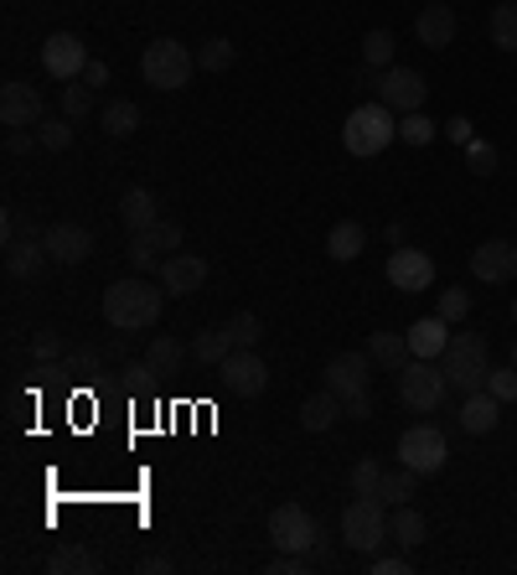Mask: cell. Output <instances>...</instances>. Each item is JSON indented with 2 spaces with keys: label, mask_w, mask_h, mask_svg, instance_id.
I'll return each mask as SVG.
<instances>
[{
  "label": "cell",
  "mask_w": 517,
  "mask_h": 575,
  "mask_svg": "<svg viewBox=\"0 0 517 575\" xmlns=\"http://www.w3.org/2000/svg\"><path fill=\"white\" fill-rule=\"evenodd\" d=\"M161 311H166V290H156L141 275L104 286V321H110L114 332H151L161 321Z\"/></svg>",
  "instance_id": "6da1fadb"
},
{
  "label": "cell",
  "mask_w": 517,
  "mask_h": 575,
  "mask_svg": "<svg viewBox=\"0 0 517 575\" xmlns=\"http://www.w3.org/2000/svg\"><path fill=\"white\" fill-rule=\"evenodd\" d=\"M393 141H399V114H393L383 99H373V104H358V110L347 114L342 145L352 151V156H378V151H389Z\"/></svg>",
  "instance_id": "7a4b0ae2"
},
{
  "label": "cell",
  "mask_w": 517,
  "mask_h": 575,
  "mask_svg": "<svg viewBox=\"0 0 517 575\" xmlns=\"http://www.w3.org/2000/svg\"><path fill=\"white\" fill-rule=\"evenodd\" d=\"M342 540L358 550V555L373 559L383 544H389V503L383 497H352L342 509Z\"/></svg>",
  "instance_id": "3957f363"
},
{
  "label": "cell",
  "mask_w": 517,
  "mask_h": 575,
  "mask_svg": "<svg viewBox=\"0 0 517 575\" xmlns=\"http://www.w3.org/2000/svg\"><path fill=\"white\" fill-rule=\"evenodd\" d=\"M486 373H492V363H486V337L451 332V342H445V379H451V389L476 394V389H486Z\"/></svg>",
  "instance_id": "277c9868"
},
{
  "label": "cell",
  "mask_w": 517,
  "mask_h": 575,
  "mask_svg": "<svg viewBox=\"0 0 517 575\" xmlns=\"http://www.w3.org/2000/svg\"><path fill=\"white\" fill-rule=\"evenodd\" d=\"M192 68H197V52L172 42V37H156L141 58V79L151 83V89H161V94H172V89H182V83L192 79Z\"/></svg>",
  "instance_id": "5b68a950"
},
{
  "label": "cell",
  "mask_w": 517,
  "mask_h": 575,
  "mask_svg": "<svg viewBox=\"0 0 517 575\" xmlns=\"http://www.w3.org/2000/svg\"><path fill=\"white\" fill-rule=\"evenodd\" d=\"M445 389H451V379H445V368H435L430 358H409V363L399 368V400H404L414 415H435L440 404H445Z\"/></svg>",
  "instance_id": "8992f818"
},
{
  "label": "cell",
  "mask_w": 517,
  "mask_h": 575,
  "mask_svg": "<svg viewBox=\"0 0 517 575\" xmlns=\"http://www.w3.org/2000/svg\"><path fill=\"white\" fill-rule=\"evenodd\" d=\"M399 462L414 466L420 478L445 472V462H451V441H445V431H435L430 420H424V425H409V431L399 435Z\"/></svg>",
  "instance_id": "52a82bcc"
},
{
  "label": "cell",
  "mask_w": 517,
  "mask_h": 575,
  "mask_svg": "<svg viewBox=\"0 0 517 575\" xmlns=\"http://www.w3.org/2000/svg\"><path fill=\"white\" fill-rule=\"evenodd\" d=\"M269 540H275V550L311 555L316 544H321V528H316L311 509H300V503H280V509L269 513Z\"/></svg>",
  "instance_id": "ba28073f"
},
{
  "label": "cell",
  "mask_w": 517,
  "mask_h": 575,
  "mask_svg": "<svg viewBox=\"0 0 517 575\" xmlns=\"http://www.w3.org/2000/svg\"><path fill=\"white\" fill-rule=\"evenodd\" d=\"M383 104H389L393 114H414V110H424V99H430V83H424V73L420 68H383L378 73V89H373Z\"/></svg>",
  "instance_id": "9c48e42d"
},
{
  "label": "cell",
  "mask_w": 517,
  "mask_h": 575,
  "mask_svg": "<svg viewBox=\"0 0 517 575\" xmlns=\"http://www.w3.org/2000/svg\"><path fill=\"white\" fill-rule=\"evenodd\" d=\"M218 373H223V389L238 394V400H259V394H265V383H269V368H265V358H259L254 348H234L218 363Z\"/></svg>",
  "instance_id": "30bf717a"
},
{
  "label": "cell",
  "mask_w": 517,
  "mask_h": 575,
  "mask_svg": "<svg viewBox=\"0 0 517 575\" xmlns=\"http://www.w3.org/2000/svg\"><path fill=\"white\" fill-rule=\"evenodd\" d=\"M48 120V104H42V94H37V83L27 79H6V89H0V125L6 130H27V125H42Z\"/></svg>",
  "instance_id": "8fae6325"
},
{
  "label": "cell",
  "mask_w": 517,
  "mask_h": 575,
  "mask_svg": "<svg viewBox=\"0 0 517 575\" xmlns=\"http://www.w3.org/2000/svg\"><path fill=\"white\" fill-rule=\"evenodd\" d=\"M383 275H389L393 290H404V296H420V290L435 286V259L424 255V249H409V244H399L389 255V265H383Z\"/></svg>",
  "instance_id": "7c38bea8"
},
{
  "label": "cell",
  "mask_w": 517,
  "mask_h": 575,
  "mask_svg": "<svg viewBox=\"0 0 517 575\" xmlns=\"http://www.w3.org/2000/svg\"><path fill=\"white\" fill-rule=\"evenodd\" d=\"M42 68H48L58 83H73L83 79V68H89V48H83L79 32H52L42 42Z\"/></svg>",
  "instance_id": "4fadbf2b"
},
{
  "label": "cell",
  "mask_w": 517,
  "mask_h": 575,
  "mask_svg": "<svg viewBox=\"0 0 517 575\" xmlns=\"http://www.w3.org/2000/svg\"><path fill=\"white\" fill-rule=\"evenodd\" d=\"M172 249H182V224H172V218H156L151 228H141V234H130V265L135 270H151L156 265V255L166 259Z\"/></svg>",
  "instance_id": "5bb4252c"
},
{
  "label": "cell",
  "mask_w": 517,
  "mask_h": 575,
  "mask_svg": "<svg viewBox=\"0 0 517 575\" xmlns=\"http://www.w3.org/2000/svg\"><path fill=\"white\" fill-rule=\"evenodd\" d=\"M471 275L486 286H507L517 275V244L513 239H482L471 249Z\"/></svg>",
  "instance_id": "9a60e30c"
},
{
  "label": "cell",
  "mask_w": 517,
  "mask_h": 575,
  "mask_svg": "<svg viewBox=\"0 0 517 575\" xmlns=\"http://www.w3.org/2000/svg\"><path fill=\"white\" fill-rule=\"evenodd\" d=\"M368 352H337L327 368H321V389H331V394H342V400H352V394H368Z\"/></svg>",
  "instance_id": "2e32d148"
},
{
  "label": "cell",
  "mask_w": 517,
  "mask_h": 575,
  "mask_svg": "<svg viewBox=\"0 0 517 575\" xmlns=\"http://www.w3.org/2000/svg\"><path fill=\"white\" fill-rule=\"evenodd\" d=\"M42 244H48L52 265H83V259L94 255V234L83 224H52L42 228Z\"/></svg>",
  "instance_id": "e0dca14e"
},
{
  "label": "cell",
  "mask_w": 517,
  "mask_h": 575,
  "mask_svg": "<svg viewBox=\"0 0 517 575\" xmlns=\"http://www.w3.org/2000/svg\"><path fill=\"white\" fill-rule=\"evenodd\" d=\"M203 286H207L203 255H166L161 259V290H166V296H197Z\"/></svg>",
  "instance_id": "ac0fdd59"
},
{
  "label": "cell",
  "mask_w": 517,
  "mask_h": 575,
  "mask_svg": "<svg viewBox=\"0 0 517 575\" xmlns=\"http://www.w3.org/2000/svg\"><path fill=\"white\" fill-rule=\"evenodd\" d=\"M414 37H420L430 52H445L455 42V11L445 0H424L420 21H414Z\"/></svg>",
  "instance_id": "d6986e66"
},
{
  "label": "cell",
  "mask_w": 517,
  "mask_h": 575,
  "mask_svg": "<svg viewBox=\"0 0 517 575\" xmlns=\"http://www.w3.org/2000/svg\"><path fill=\"white\" fill-rule=\"evenodd\" d=\"M42 265H52L42 234H21V239L6 244V275L11 280H32V275H42Z\"/></svg>",
  "instance_id": "ffe728a7"
},
{
  "label": "cell",
  "mask_w": 517,
  "mask_h": 575,
  "mask_svg": "<svg viewBox=\"0 0 517 575\" xmlns=\"http://www.w3.org/2000/svg\"><path fill=\"white\" fill-rule=\"evenodd\" d=\"M502 425V400L492 394V389H476V394H466V404H461V431L471 435H492Z\"/></svg>",
  "instance_id": "44dd1931"
},
{
  "label": "cell",
  "mask_w": 517,
  "mask_h": 575,
  "mask_svg": "<svg viewBox=\"0 0 517 575\" xmlns=\"http://www.w3.org/2000/svg\"><path fill=\"white\" fill-rule=\"evenodd\" d=\"M445 342H451V321L440 317H420L414 327H409V352L414 358H445Z\"/></svg>",
  "instance_id": "7402d4cb"
},
{
  "label": "cell",
  "mask_w": 517,
  "mask_h": 575,
  "mask_svg": "<svg viewBox=\"0 0 517 575\" xmlns=\"http://www.w3.org/2000/svg\"><path fill=\"white\" fill-rule=\"evenodd\" d=\"M145 358H151V368H156L161 379H176V373L187 368L192 348L182 342V337H172V332H156V337H151V348H145Z\"/></svg>",
  "instance_id": "603a6c76"
},
{
  "label": "cell",
  "mask_w": 517,
  "mask_h": 575,
  "mask_svg": "<svg viewBox=\"0 0 517 575\" xmlns=\"http://www.w3.org/2000/svg\"><path fill=\"white\" fill-rule=\"evenodd\" d=\"M161 218V203H156V192H145V187H130L125 197H120V224L130 228V234H141V228H151Z\"/></svg>",
  "instance_id": "cb8c5ba5"
},
{
  "label": "cell",
  "mask_w": 517,
  "mask_h": 575,
  "mask_svg": "<svg viewBox=\"0 0 517 575\" xmlns=\"http://www.w3.org/2000/svg\"><path fill=\"white\" fill-rule=\"evenodd\" d=\"M368 358H373L383 373H399V368L414 358V352H409V332H373L368 337Z\"/></svg>",
  "instance_id": "d4e9b609"
},
{
  "label": "cell",
  "mask_w": 517,
  "mask_h": 575,
  "mask_svg": "<svg viewBox=\"0 0 517 575\" xmlns=\"http://www.w3.org/2000/svg\"><path fill=\"white\" fill-rule=\"evenodd\" d=\"M362 249H368V228L358 224V218H342V224L327 234V255L337 259V265H347V259H358Z\"/></svg>",
  "instance_id": "484cf974"
},
{
  "label": "cell",
  "mask_w": 517,
  "mask_h": 575,
  "mask_svg": "<svg viewBox=\"0 0 517 575\" xmlns=\"http://www.w3.org/2000/svg\"><path fill=\"white\" fill-rule=\"evenodd\" d=\"M337 420H342V394H331V389H321V394H311L300 404V425L306 431H331Z\"/></svg>",
  "instance_id": "4316f807"
},
{
  "label": "cell",
  "mask_w": 517,
  "mask_h": 575,
  "mask_svg": "<svg viewBox=\"0 0 517 575\" xmlns=\"http://www.w3.org/2000/svg\"><path fill=\"white\" fill-rule=\"evenodd\" d=\"M424 534H430V524H424L420 509H409V503H399L389 518V540L399 544V550H414V544H424Z\"/></svg>",
  "instance_id": "83f0119b"
},
{
  "label": "cell",
  "mask_w": 517,
  "mask_h": 575,
  "mask_svg": "<svg viewBox=\"0 0 517 575\" xmlns=\"http://www.w3.org/2000/svg\"><path fill=\"white\" fill-rule=\"evenodd\" d=\"M99 125L110 130L114 141H125V135L141 130V104H135V99H110V104L99 110Z\"/></svg>",
  "instance_id": "f1b7e54d"
},
{
  "label": "cell",
  "mask_w": 517,
  "mask_h": 575,
  "mask_svg": "<svg viewBox=\"0 0 517 575\" xmlns=\"http://www.w3.org/2000/svg\"><path fill=\"white\" fill-rule=\"evenodd\" d=\"M48 571L52 575H94L99 555L94 550H83V544H63V550H52L48 555Z\"/></svg>",
  "instance_id": "f546056e"
},
{
  "label": "cell",
  "mask_w": 517,
  "mask_h": 575,
  "mask_svg": "<svg viewBox=\"0 0 517 575\" xmlns=\"http://www.w3.org/2000/svg\"><path fill=\"white\" fill-rule=\"evenodd\" d=\"M228 352H234V337H228V327H203V332H197V342H192V358H197V363H207V368H218Z\"/></svg>",
  "instance_id": "4dcf8cb0"
},
{
  "label": "cell",
  "mask_w": 517,
  "mask_h": 575,
  "mask_svg": "<svg viewBox=\"0 0 517 575\" xmlns=\"http://www.w3.org/2000/svg\"><path fill=\"white\" fill-rule=\"evenodd\" d=\"M63 363H68V373H73V379L94 383L99 373H104V363H110V348H99V342H83V348H73V352H68Z\"/></svg>",
  "instance_id": "1f68e13d"
},
{
  "label": "cell",
  "mask_w": 517,
  "mask_h": 575,
  "mask_svg": "<svg viewBox=\"0 0 517 575\" xmlns=\"http://www.w3.org/2000/svg\"><path fill=\"white\" fill-rule=\"evenodd\" d=\"M486 32H492V42H497L502 52H517V6H513V0L492 6V17H486Z\"/></svg>",
  "instance_id": "d6a6232c"
},
{
  "label": "cell",
  "mask_w": 517,
  "mask_h": 575,
  "mask_svg": "<svg viewBox=\"0 0 517 575\" xmlns=\"http://www.w3.org/2000/svg\"><path fill=\"white\" fill-rule=\"evenodd\" d=\"M393 42H399V37H393L389 27H373V32L362 37V68H373V73L393 68Z\"/></svg>",
  "instance_id": "836d02e7"
},
{
  "label": "cell",
  "mask_w": 517,
  "mask_h": 575,
  "mask_svg": "<svg viewBox=\"0 0 517 575\" xmlns=\"http://www.w3.org/2000/svg\"><path fill=\"white\" fill-rule=\"evenodd\" d=\"M234 58H238V48L228 37H207L203 48H197V68H203V73H228Z\"/></svg>",
  "instance_id": "e575fe53"
},
{
  "label": "cell",
  "mask_w": 517,
  "mask_h": 575,
  "mask_svg": "<svg viewBox=\"0 0 517 575\" xmlns=\"http://www.w3.org/2000/svg\"><path fill=\"white\" fill-rule=\"evenodd\" d=\"M414 487H420V472H414V466H399V472H383V493H378V497L399 509V503L414 497Z\"/></svg>",
  "instance_id": "d590c367"
},
{
  "label": "cell",
  "mask_w": 517,
  "mask_h": 575,
  "mask_svg": "<svg viewBox=\"0 0 517 575\" xmlns=\"http://www.w3.org/2000/svg\"><path fill=\"white\" fill-rule=\"evenodd\" d=\"M223 327H228V337H234V348H259V337H265V321L254 317V311H234Z\"/></svg>",
  "instance_id": "8d00e7d4"
},
{
  "label": "cell",
  "mask_w": 517,
  "mask_h": 575,
  "mask_svg": "<svg viewBox=\"0 0 517 575\" xmlns=\"http://www.w3.org/2000/svg\"><path fill=\"white\" fill-rule=\"evenodd\" d=\"M37 145H42V151H52V156H58V151H68V145H73V120H42V125H37Z\"/></svg>",
  "instance_id": "74e56055"
},
{
  "label": "cell",
  "mask_w": 517,
  "mask_h": 575,
  "mask_svg": "<svg viewBox=\"0 0 517 575\" xmlns=\"http://www.w3.org/2000/svg\"><path fill=\"white\" fill-rule=\"evenodd\" d=\"M399 135H404V145H430L440 130L424 110H414V114H399Z\"/></svg>",
  "instance_id": "f35d334b"
},
{
  "label": "cell",
  "mask_w": 517,
  "mask_h": 575,
  "mask_svg": "<svg viewBox=\"0 0 517 575\" xmlns=\"http://www.w3.org/2000/svg\"><path fill=\"white\" fill-rule=\"evenodd\" d=\"M383 493V466L373 462V456H362L358 466H352V497H378Z\"/></svg>",
  "instance_id": "ab89813d"
},
{
  "label": "cell",
  "mask_w": 517,
  "mask_h": 575,
  "mask_svg": "<svg viewBox=\"0 0 517 575\" xmlns=\"http://www.w3.org/2000/svg\"><path fill=\"white\" fill-rule=\"evenodd\" d=\"M89 110H94V89H89L83 79L63 83V114H68V120H83Z\"/></svg>",
  "instance_id": "60d3db41"
},
{
  "label": "cell",
  "mask_w": 517,
  "mask_h": 575,
  "mask_svg": "<svg viewBox=\"0 0 517 575\" xmlns=\"http://www.w3.org/2000/svg\"><path fill=\"white\" fill-rule=\"evenodd\" d=\"M440 317L451 321V327H455V321H466L471 317V290H461V286L440 290Z\"/></svg>",
  "instance_id": "b9f144b4"
},
{
  "label": "cell",
  "mask_w": 517,
  "mask_h": 575,
  "mask_svg": "<svg viewBox=\"0 0 517 575\" xmlns=\"http://www.w3.org/2000/svg\"><path fill=\"white\" fill-rule=\"evenodd\" d=\"M120 379H125V389H151L161 373L151 368V358H125V363H120Z\"/></svg>",
  "instance_id": "7bdbcfd3"
},
{
  "label": "cell",
  "mask_w": 517,
  "mask_h": 575,
  "mask_svg": "<svg viewBox=\"0 0 517 575\" xmlns=\"http://www.w3.org/2000/svg\"><path fill=\"white\" fill-rule=\"evenodd\" d=\"M486 389H492L502 404H513V400H517V368H513V363H507V368H492V373H486Z\"/></svg>",
  "instance_id": "ee69618b"
},
{
  "label": "cell",
  "mask_w": 517,
  "mask_h": 575,
  "mask_svg": "<svg viewBox=\"0 0 517 575\" xmlns=\"http://www.w3.org/2000/svg\"><path fill=\"white\" fill-rule=\"evenodd\" d=\"M466 161H471V172H476V176H492V172H497V145H492V141H471Z\"/></svg>",
  "instance_id": "f6af8a7d"
},
{
  "label": "cell",
  "mask_w": 517,
  "mask_h": 575,
  "mask_svg": "<svg viewBox=\"0 0 517 575\" xmlns=\"http://www.w3.org/2000/svg\"><path fill=\"white\" fill-rule=\"evenodd\" d=\"M32 352H37V363H58V358H63V337L52 332V327H42V332L32 337Z\"/></svg>",
  "instance_id": "bcb514c9"
},
{
  "label": "cell",
  "mask_w": 517,
  "mask_h": 575,
  "mask_svg": "<svg viewBox=\"0 0 517 575\" xmlns=\"http://www.w3.org/2000/svg\"><path fill=\"white\" fill-rule=\"evenodd\" d=\"M368 571L373 575H409V555H373Z\"/></svg>",
  "instance_id": "7dc6e473"
},
{
  "label": "cell",
  "mask_w": 517,
  "mask_h": 575,
  "mask_svg": "<svg viewBox=\"0 0 517 575\" xmlns=\"http://www.w3.org/2000/svg\"><path fill=\"white\" fill-rule=\"evenodd\" d=\"M342 415L347 420H368L373 415V394H352V400H342Z\"/></svg>",
  "instance_id": "c3c4849f"
},
{
  "label": "cell",
  "mask_w": 517,
  "mask_h": 575,
  "mask_svg": "<svg viewBox=\"0 0 517 575\" xmlns=\"http://www.w3.org/2000/svg\"><path fill=\"white\" fill-rule=\"evenodd\" d=\"M32 135H27V130H6V156H27V151H32Z\"/></svg>",
  "instance_id": "681fc988"
},
{
  "label": "cell",
  "mask_w": 517,
  "mask_h": 575,
  "mask_svg": "<svg viewBox=\"0 0 517 575\" xmlns=\"http://www.w3.org/2000/svg\"><path fill=\"white\" fill-rule=\"evenodd\" d=\"M11 239H21V218H17V208L0 213V244H11Z\"/></svg>",
  "instance_id": "f907efd6"
},
{
  "label": "cell",
  "mask_w": 517,
  "mask_h": 575,
  "mask_svg": "<svg viewBox=\"0 0 517 575\" xmlns=\"http://www.w3.org/2000/svg\"><path fill=\"white\" fill-rule=\"evenodd\" d=\"M83 83H89V89H104V83H110V68L99 63V58H89V68H83Z\"/></svg>",
  "instance_id": "816d5d0a"
},
{
  "label": "cell",
  "mask_w": 517,
  "mask_h": 575,
  "mask_svg": "<svg viewBox=\"0 0 517 575\" xmlns=\"http://www.w3.org/2000/svg\"><path fill=\"white\" fill-rule=\"evenodd\" d=\"M445 135H451V141H461V145H471V120H466V114H455L451 125H445Z\"/></svg>",
  "instance_id": "f5cc1de1"
},
{
  "label": "cell",
  "mask_w": 517,
  "mask_h": 575,
  "mask_svg": "<svg viewBox=\"0 0 517 575\" xmlns=\"http://www.w3.org/2000/svg\"><path fill=\"white\" fill-rule=\"evenodd\" d=\"M141 571H145V575H172V559H166V555H145Z\"/></svg>",
  "instance_id": "db71d44e"
},
{
  "label": "cell",
  "mask_w": 517,
  "mask_h": 575,
  "mask_svg": "<svg viewBox=\"0 0 517 575\" xmlns=\"http://www.w3.org/2000/svg\"><path fill=\"white\" fill-rule=\"evenodd\" d=\"M383 239H389L393 249H399V244H404V224H389V228H383Z\"/></svg>",
  "instance_id": "11a10c76"
},
{
  "label": "cell",
  "mask_w": 517,
  "mask_h": 575,
  "mask_svg": "<svg viewBox=\"0 0 517 575\" xmlns=\"http://www.w3.org/2000/svg\"><path fill=\"white\" fill-rule=\"evenodd\" d=\"M507 363H513V368H517V337H513V358H507Z\"/></svg>",
  "instance_id": "9f6ffc18"
},
{
  "label": "cell",
  "mask_w": 517,
  "mask_h": 575,
  "mask_svg": "<svg viewBox=\"0 0 517 575\" xmlns=\"http://www.w3.org/2000/svg\"><path fill=\"white\" fill-rule=\"evenodd\" d=\"M513 321H517V301H513Z\"/></svg>",
  "instance_id": "6f0895ef"
}]
</instances>
